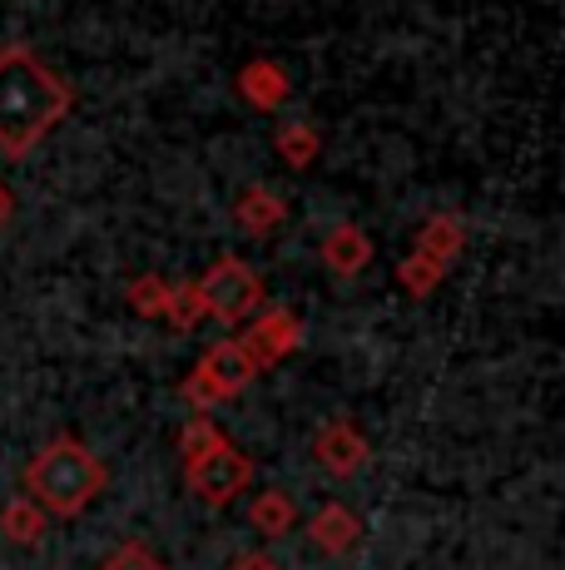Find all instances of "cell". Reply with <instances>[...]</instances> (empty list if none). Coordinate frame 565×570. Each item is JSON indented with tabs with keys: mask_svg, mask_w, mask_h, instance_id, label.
I'll return each instance as SVG.
<instances>
[{
	"mask_svg": "<svg viewBox=\"0 0 565 570\" xmlns=\"http://www.w3.org/2000/svg\"><path fill=\"white\" fill-rule=\"evenodd\" d=\"M70 105V80L36 46L0 50V159H30Z\"/></svg>",
	"mask_w": 565,
	"mask_h": 570,
	"instance_id": "6da1fadb",
	"label": "cell"
},
{
	"mask_svg": "<svg viewBox=\"0 0 565 570\" xmlns=\"http://www.w3.org/2000/svg\"><path fill=\"white\" fill-rule=\"evenodd\" d=\"M105 487H110V466L75 436H56L26 462V497L56 521L85 517L105 497Z\"/></svg>",
	"mask_w": 565,
	"mask_h": 570,
	"instance_id": "7a4b0ae2",
	"label": "cell"
},
{
	"mask_svg": "<svg viewBox=\"0 0 565 570\" xmlns=\"http://www.w3.org/2000/svg\"><path fill=\"white\" fill-rule=\"evenodd\" d=\"M194 288H199V298H204V313H209L214 323H224V327H244V323H254V317L268 308L264 278H258V273L248 268L244 258H234V254L209 263V273L194 278Z\"/></svg>",
	"mask_w": 565,
	"mask_h": 570,
	"instance_id": "3957f363",
	"label": "cell"
},
{
	"mask_svg": "<svg viewBox=\"0 0 565 570\" xmlns=\"http://www.w3.org/2000/svg\"><path fill=\"white\" fill-rule=\"evenodd\" d=\"M254 377H258L254 357L238 347V337H224V343H214L209 353L194 363L189 377H184V402H189L194 412H209V407H219V402H234L238 392H248Z\"/></svg>",
	"mask_w": 565,
	"mask_h": 570,
	"instance_id": "277c9868",
	"label": "cell"
},
{
	"mask_svg": "<svg viewBox=\"0 0 565 570\" xmlns=\"http://www.w3.org/2000/svg\"><path fill=\"white\" fill-rule=\"evenodd\" d=\"M184 481H189V491L204 501V507H228V501H238L248 487H254V456L238 452L234 442L214 446V452H204L199 462H184Z\"/></svg>",
	"mask_w": 565,
	"mask_h": 570,
	"instance_id": "5b68a950",
	"label": "cell"
},
{
	"mask_svg": "<svg viewBox=\"0 0 565 570\" xmlns=\"http://www.w3.org/2000/svg\"><path fill=\"white\" fill-rule=\"evenodd\" d=\"M238 347H244L248 357H254V367H278L282 357H293L303 347V317L288 313V308H264L248 323V337H238Z\"/></svg>",
	"mask_w": 565,
	"mask_h": 570,
	"instance_id": "8992f818",
	"label": "cell"
},
{
	"mask_svg": "<svg viewBox=\"0 0 565 570\" xmlns=\"http://www.w3.org/2000/svg\"><path fill=\"white\" fill-rule=\"evenodd\" d=\"M313 462L328 471L333 481H353L357 471L373 462V446H367V436L347 416H333V422H323L313 432Z\"/></svg>",
	"mask_w": 565,
	"mask_h": 570,
	"instance_id": "52a82bcc",
	"label": "cell"
},
{
	"mask_svg": "<svg viewBox=\"0 0 565 570\" xmlns=\"http://www.w3.org/2000/svg\"><path fill=\"white\" fill-rule=\"evenodd\" d=\"M234 90L244 95V105H254L258 115H274V109L288 105L293 80H288V70L274 65V60H248L244 70L234 75Z\"/></svg>",
	"mask_w": 565,
	"mask_h": 570,
	"instance_id": "ba28073f",
	"label": "cell"
},
{
	"mask_svg": "<svg viewBox=\"0 0 565 570\" xmlns=\"http://www.w3.org/2000/svg\"><path fill=\"white\" fill-rule=\"evenodd\" d=\"M308 541L318 546L323 556H347L357 541H363V521L343 507V501H323L308 517Z\"/></svg>",
	"mask_w": 565,
	"mask_h": 570,
	"instance_id": "9c48e42d",
	"label": "cell"
},
{
	"mask_svg": "<svg viewBox=\"0 0 565 570\" xmlns=\"http://www.w3.org/2000/svg\"><path fill=\"white\" fill-rule=\"evenodd\" d=\"M318 258H323V268H333L338 278H357V273L373 263V238L357 224H338V228H328V238L318 244Z\"/></svg>",
	"mask_w": 565,
	"mask_h": 570,
	"instance_id": "30bf717a",
	"label": "cell"
},
{
	"mask_svg": "<svg viewBox=\"0 0 565 570\" xmlns=\"http://www.w3.org/2000/svg\"><path fill=\"white\" fill-rule=\"evenodd\" d=\"M466 248V218L462 214H432L417 228V254H427L437 268H452Z\"/></svg>",
	"mask_w": 565,
	"mask_h": 570,
	"instance_id": "8fae6325",
	"label": "cell"
},
{
	"mask_svg": "<svg viewBox=\"0 0 565 570\" xmlns=\"http://www.w3.org/2000/svg\"><path fill=\"white\" fill-rule=\"evenodd\" d=\"M282 218H288V204H282L274 189H248L244 199L234 204V224L244 228L248 238H268Z\"/></svg>",
	"mask_w": 565,
	"mask_h": 570,
	"instance_id": "7c38bea8",
	"label": "cell"
},
{
	"mask_svg": "<svg viewBox=\"0 0 565 570\" xmlns=\"http://www.w3.org/2000/svg\"><path fill=\"white\" fill-rule=\"evenodd\" d=\"M274 145H278V159L288 164V169H313L318 155H323V135L308 125V119H288V125H278Z\"/></svg>",
	"mask_w": 565,
	"mask_h": 570,
	"instance_id": "4fadbf2b",
	"label": "cell"
},
{
	"mask_svg": "<svg viewBox=\"0 0 565 570\" xmlns=\"http://www.w3.org/2000/svg\"><path fill=\"white\" fill-rule=\"evenodd\" d=\"M46 511L36 507V501L30 497H16V501H6V507H0V535H6L10 546H40V535H46Z\"/></svg>",
	"mask_w": 565,
	"mask_h": 570,
	"instance_id": "5bb4252c",
	"label": "cell"
},
{
	"mask_svg": "<svg viewBox=\"0 0 565 570\" xmlns=\"http://www.w3.org/2000/svg\"><path fill=\"white\" fill-rule=\"evenodd\" d=\"M248 521H254L258 535H288L293 525H298V501L288 497V491H258L254 507H248Z\"/></svg>",
	"mask_w": 565,
	"mask_h": 570,
	"instance_id": "9a60e30c",
	"label": "cell"
},
{
	"mask_svg": "<svg viewBox=\"0 0 565 570\" xmlns=\"http://www.w3.org/2000/svg\"><path fill=\"white\" fill-rule=\"evenodd\" d=\"M204 298L194 283H169V303H165V323L174 327V333H194V327L204 323Z\"/></svg>",
	"mask_w": 565,
	"mask_h": 570,
	"instance_id": "2e32d148",
	"label": "cell"
},
{
	"mask_svg": "<svg viewBox=\"0 0 565 570\" xmlns=\"http://www.w3.org/2000/svg\"><path fill=\"white\" fill-rule=\"evenodd\" d=\"M442 278H447V268H437V263H432L427 254H417V248H412V254L397 263V283L412 293V298H427V293L437 288Z\"/></svg>",
	"mask_w": 565,
	"mask_h": 570,
	"instance_id": "e0dca14e",
	"label": "cell"
},
{
	"mask_svg": "<svg viewBox=\"0 0 565 570\" xmlns=\"http://www.w3.org/2000/svg\"><path fill=\"white\" fill-rule=\"evenodd\" d=\"M125 303H129V308H135L139 317H165L169 283L159 278V273H139V278L125 288Z\"/></svg>",
	"mask_w": 565,
	"mask_h": 570,
	"instance_id": "ac0fdd59",
	"label": "cell"
},
{
	"mask_svg": "<svg viewBox=\"0 0 565 570\" xmlns=\"http://www.w3.org/2000/svg\"><path fill=\"white\" fill-rule=\"evenodd\" d=\"M224 442V432H219V422H214L209 412H194L189 422H184V436H179V456L184 462H199L204 452H214V446Z\"/></svg>",
	"mask_w": 565,
	"mask_h": 570,
	"instance_id": "d6986e66",
	"label": "cell"
},
{
	"mask_svg": "<svg viewBox=\"0 0 565 570\" xmlns=\"http://www.w3.org/2000/svg\"><path fill=\"white\" fill-rule=\"evenodd\" d=\"M100 570H169V566H159L155 556L145 551V546L139 541H129V546H119V551L110 556V561H105Z\"/></svg>",
	"mask_w": 565,
	"mask_h": 570,
	"instance_id": "ffe728a7",
	"label": "cell"
},
{
	"mask_svg": "<svg viewBox=\"0 0 565 570\" xmlns=\"http://www.w3.org/2000/svg\"><path fill=\"white\" fill-rule=\"evenodd\" d=\"M228 570H282L278 561H268V556H238Z\"/></svg>",
	"mask_w": 565,
	"mask_h": 570,
	"instance_id": "44dd1931",
	"label": "cell"
},
{
	"mask_svg": "<svg viewBox=\"0 0 565 570\" xmlns=\"http://www.w3.org/2000/svg\"><path fill=\"white\" fill-rule=\"evenodd\" d=\"M10 214H16V194L0 184V234H6V224H10Z\"/></svg>",
	"mask_w": 565,
	"mask_h": 570,
	"instance_id": "7402d4cb",
	"label": "cell"
}]
</instances>
